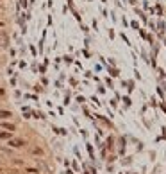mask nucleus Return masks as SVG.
Instances as JSON below:
<instances>
[{
	"label": "nucleus",
	"mask_w": 166,
	"mask_h": 174,
	"mask_svg": "<svg viewBox=\"0 0 166 174\" xmlns=\"http://www.w3.org/2000/svg\"><path fill=\"white\" fill-rule=\"evenodd\" d=\"M7 146L11 149H23L25 146H27V140H23V138H13L11 140H7Z\"/></svg>",
	"instance_id": "1"
},
{
	"label": "nucleus",
	"mask_w": 166,
	"mask_h": 174,
	"mask_svg": "<svg viewBox=\"0 0 166 174\" xmlns=\"http://www.w3.org/2000/svg\"><path fill=\"white\" fill-rule=\"evenodd\" d=\"M0 129H4V131H16V124H13V122H9V120H0Z\"/></svg>",
	"instance_id": "2"
},
{
	"label": "nucleus",
	"mask_w": 166,
	"mask_h": 174,
	"mask_svg": "<svg viewBox=\"0 0 166 174\" xmlns=\"http://www.w3.org/2000/svg\"><path fill=\"white\" fill-rule=\"evenodd\" d=\"M15 115L11 110H0V120H9V119H13Z\"/></svg>",
	"instance_id": "3"
},
{
	"label": "nucleus",
	"mask_w": 166,
	"mask_h": 174,
	"mask_svg": "<svg viewBox=\"0 0 166 174\" xmlns=\"http://www.w3.org/2000/svg\"><path fill=\"white\" fill-rule=\"evenodd\" d=\"M15 137L13 131H0V140H11Z\"/></svg>",
	"instance_id": "4"
},
{
	"label": "nucleus",
	"mask_w": 166,
	"mask_h": 174,
	"mask_svg": "<svg viewBox=\"0 0 166 174\" xmlns=\"http://www.w3.org/2000/svg\"><path fill=\"white\" fill-rule=\"evenodd\" d=\"M27 172H29V174H39V171H38V169H31V167H29V169H27Z\"/></svg>",
	"instance_id": "5"
},
{
	"label": "nucleus",
	"mask_w": 166,
	"mask_h": 174,
	"mask_svg": "<svg viewBox=\"0 0 166 174\" xmlns=\"http://www.w3.org/2000/svg\"><path fill=\"white\" fill-rule=\"evenodd\" d=\"M32 153H34V154H43V149L36 147V149H34V151H32Z\"/></svg>",
	"instance_id": "6"
},
{
	"label": "nucleus",
	"mask_w": 166,
	"mask_h": 174,
	"mask_svg": "<svg viewBox=\"0 0 166 174\" xmlns=\"http://www.w3.org/2000/svg\"><path fill=\"white\" fill-rule=\"evenodd\" d=\"M4 94H6V90H4V88H0V95H4Z\"/></svg>",
	"instance_id": "7"
},
{
	"label": "nucleus",
	"mask_w": 166,
	"mask_h": 174,
	"mask_svg": "<svg viewBox=\"0 0 166 174\" xmlns=\"http://www.w3.org/2000/svg\"><path fill=\"white\" fill-rule=\"evenodd\" d=\"M0 27H4V22H2V20H0Z\"/></svg>",
	"instance_id": "8"
},
{
	"label": "nucleus",
	"mask_w": 166,
	"mask_h": 174,
	"mask_svg": "<svg viewBox=\"0 0 166 174\" xmlns=\"http://www.w3.org/2000/svg\"><path fill=\"white\" fill-rule=\"evenodd\" d=\"M2 9H4V7H2V6H0V11H2Z\"/></svg>",
	"instance_id": "9"
}]
</instances>
